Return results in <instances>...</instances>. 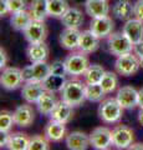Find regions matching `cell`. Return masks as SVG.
<instances>
[{"mask_svg":"<svg viewBox=\"0 0 143 150\" xmlns=\"http://www.w3.org/2000/svg\"><path fill=\"white\" fill-rule=\"evenodd\" d=\"M61 100L71 106L81 105L86 100V85L80 80H68L61 90Z\"/></svg>","mask_w":143,"mask_h":150,"instance_id":"6da1fadb","label":"cell"},{"mask_svg":"<svg viewBox=\"0 0 143 150\" xmlns=\"http://www.w3.org/2000/svg\"><path fill=\"white\" fill-rule=\"evenodd\" d=\"M123 108L119 105L117 99H106L102 100L98 106V116L106 124H113L121 120Z\"/></svg>","mask_w":143,"mask_h":150,"instance_id":"7a4b0ae2","label":"cell"},{"mask_svg":"<svg viewBox=\"0 0 143 150\" xmlns=\"http://www.w3.org/2000/svg\"><path fill=\"white\" fill-rule=\"evenodd\" d=\"M107 48L111 54L121 56L124 54L132 53L135 44L124 35V33H113L107 38Z\"/></svg>","mask_w":143,"mask_h":150,"instance_id":"3957f363","label":"cell"},{"mask_svg":"<svg viewBox=\"0 0 143 150\" xmlns=\"http://www.w3.org/2000/svg\"><path fill=\"white\" fill-rule=\"evenodd\" d=\"M65 65L68 75L78 76V75H84L87 68L90 67V60L86 56V53L84 51H78V53H71L65 58Z\"/></svg>","mask_w":143,"mask_h":150,"instance_id":"277c9868","label":"cell"},{"mask_svg":"<svg viewBox=\"0 0 143 150\" xmlns=\"http://www.w3.org/2000/svg\"><path fill=\"white\" fill-rule=\"evenodd\" d=\"M140 58L133 53L117 56V60L114 63V70H116L117 74L122 75V76H131V75L136 74L140 70Z\"/></svg>","mask_w":143,"mask_h":150,"instance_id":"5b68a950","label":"cell"},{"mask_svg":"<svg viewBox=\"0 0 143 150\" xmlns=\"http://www.w3.org/2000/svg\"><path fill=\"white\" fill-rule=\"evenodd\" d=\"M21 71H22V79H24L25 83L29 81L43 83L49 76V74L51 73V65H49L46 62H38V63H33L31 65H27Z\"/></svg>","mask_w":143,"mask_h":150,"instance_id":"8992f818","label":"cell"},{"mask_svg":"<svg viewBox=\"0 0 143 150\" xmlns=\"http://www.w3.org/2000/svg\"><path fill=\"white\" fill-rule=\"evenodd\" d=\"M90 143L95 149H108L111 145H113L112 130H110L106 126H98V128L93 129L90 134Z\"/></svg>","mask_w":143,"mask_h":150,"instance_id":"52a82bcc","label":"cell"},{"mask_svg":"<svg viewBox=\"0 0 143 150\" xmlns=\"http://www.w3.org/2000/svg\"><path fill=\"white\" fill-rule=\"evenodd\" d=\"M113 145L118 149H127L135 142V133L126 125H117L112 130Z\"/></svg>","mask_w":143,"mask_h":150,"instance_id":"ba28073f","label":"cell"},{"mask_svg":"<svg viewBox=\"0 0 143 150\" xmlns=\"http://www.w3.org/2000/svg\"><path fill=\"white\" fill-rule=\"evenodd\" d=\"M24 79H22V71L19 68H5L3 69L1 78H0V83L4 89L6 90H15V89L20 88Z\"/></svg>","mask_w":143,"mask_h":150,"instance_id":"9c48e42d","label":"cell"},{"mask_svg":"<svg viewBox=\"0 0 143 150\" xmlns=\"http://www.w3.org/2000/svg\"><path fill=\"white\" fill-rule=\"evenodd\" d=\"M113 20L108 15L100 16V18H92V21L90 24V30L97 35L100 39H105L108 38L113 31Z\"/></svg>","mask_w":143,"mask_h":150,"instance_id":"30bf717a","label":"cell"},{"mask_svg":"<svg viewBox=\"0 0 143 150\" xmlns=\"http://www.w3.org/2000/svg\"><path fill=\"white\" fill-rule=\"evenodd\" d=\"M24 36L29 44L45 41L46 36H47V28L44 21L33 20L30 25L24 30Z\"/></svg>","mask_w":143,"mask_h":150,"instance_id":"8fae6325","label":"cell"},{"mask_svg":"<svg viewBox=\"0 0 143 150\" xmlns=\"http://www.w3.org/2000/svg\"><path fill=\"white\" fill-rule=\"evenodd\" d=\"M116 99L123 109H133L138 106V90L132 86H122L118 89Z\"/></svg>","mask_w":143,"mask_h":150,"instance_id":"7c38bea8","label":"cell"},{"mask_svg":"<svg viewBox=\"0 0 143 150\" xmlns=\"http://www.w3.org/2000/svg\"><path fill=\"white\" fill-rule=\"evenodd\" d=\"M45 88L44 84L40 81H29L21 89V96L29 104H36L44 94Z\"/></svg>","mask_w":143,"mask_h":150,"instance_id":"4fadbf2b","label":"cell"},{"mask_svg":"<svg viewBox=\"0 0 143 150\" xmlns=\"http://www.w3.org/2000/svg\"><path fill=\"white\" fill-rule=\"evenodd\" d=\"M14 119H15V124L21 126V128H27L34 123L35 119V112L33 106L29 105V103L25 105H19L14 110Z\"/></svg>","mask_w":143,"mask_h":150,"instance_id":"5bb4252c","label":"cell"},{"mask_svg":"<svg viewBox=\"0 0 143 150\" xmlns=\"http://www.w3.org/2000/svg\"><path fill=\"white\" fill-rule=\"evenodd\" d=\"M81 31L73 28H65L59 36V41L62 48L67 50H76L78 49V43H80Z\"/></svg>","mask_w":143,"mask_h":150,"instance_id":"9a60e30c","label":"cell"},{"mask_svg":"<svg viewBox=\"0 0 143 150\" xmlns=\"http://www.w3.org/2000/svg\"><path fill=\"white\" fill-rule=\"evenodd\" d=\"M122 31L133 44L140 43L143 40V21L138 20L137 18L130 19L126 21Z\"/></svg>","mask_w":143,"mask_h":150,"instance_id":"2e32d148","label":"cell"},{"mask_svg":"<svg viewBox=\"0 0 143 150\" xmlns=\"http://www.w3.org/2000/svg\"><path fill=\"white\" fill-rule=\"evenodd\" d=\"M44 135L45 138L49 140V142L52 143H59L65 138L66 135V126L63 123H60V121L52 120L50 123L46 124L45 129H44Z\"/></svg>","mask_w":143,"mask_h":150,"instance_id":"e0dca14e","label":"cell"},{"mask_svg":"<svg viewBox=\"0 0 143 150\" xmlns=\"http://www.w3.org/2000/svg\"><path fill=\"white\" fill-rule=\"evenodd\" d=\"M66 146L70 150H86L91 145L90 135L82 131H72L65 139Z\"/></svg>","mask_w":143,"mask_h":150,"instance_id":"ac0fdd59","label":"cell"},{"mask_svg":"<svg viewBox=\"0 0 143 150\" xmlns=\"http://www.w3.org/2000/svg\"><path fill=\"white\" fill-rule=\"evenodd\" d=\"M100 48V38L95 35L91 30H85L80 35V43H78V49L86 54L95 53Z\"/></svg>","mask_w":143,"mask_h":150,"instance_id":"d6986e66","label":"cell"},{"mask_svg":"<svg viewBox=\"0 0 143 150\" xmlns=\"http://www.w3.org/2000/svg\"><path fill=\"white\" fill-rule=\"evenodd\" d=\"M27 58L31 63L38 62H46L49 55V46L45 44V41L40 43H31L26 49Z\"/></svg>","mask_w":143,"mask_h":150,"instance_id":"ffe728a7","label":"cell"},{"mask_svg":"<svg viewBox=\"0 0 143 150\" xmlns=\"http://www.w3.org/2000/svg\"><path fill=\"white\" fill-rule=\"evenodd\" d=\"M86 14L91 18L106 16L110 13V5L107 0H89L85 4Z\"/></svg>","mask_w":143,"mask_h":150,"instance_id":"44dd1931","label":"cell"},{"mask_svg":"<svg viewBox=\"0 0 143 150\" xmlns=\"http://www.w3.org/2000/svg\"><path fill=\"white\" fill-rule=\"evenodd\" d=\"M72 108L73 106H71L70 104H67V103L61 100V101L57 103V105L55 106V109L52 110V112L49 116L52 120H56V121H60V123L67 124L68 121L72 119V115H73V109Z\"/></svg>","mask_w":143,"mask_h":150,"instance_id":"7402d4cb","label":"cell"},{"mask_svg":"<svg viewBox=\"0 0 143 150\" xmlns=\"http://www.w3.org/2000/svg\"><path fill=\"white\" fill-rule=\"evenodd\" d=\"M61 23L65 28H73L78 29L84 24V15L82 11L77 8H68V10L61 18Z\"/></svg>","mask_w":143,"mask_h":150,"instance_id":"603a6c76","label":"cell"},{"mask_svg":"<svg viewBox=\"0 0 143 150\" xmlns=\"http://www.w3.org/2000/svg\"><path fill=\"white\" fill-rule=\"evenodd\" d=\"M57 99H56V95L55 93L52 91H49V90H45L44 94L41 95V98L39 99V101L36 103L38 105V109L41 114L44 115H50L52 112V110L55 109V106L57 105Z\"/></svg>","mask_w":143,"mask_h":150,"instance_id":"cb8c5ba5","label":"cell"},{"mask_svg":"<svg viewBox=\"0 0 143 150\" xmlns=\"http://www.w3.org/2000/svg\"><path fill=\"white\" fill-rule=\"evenodd\" d=\"M112 14L119 20L123 21L130 20L133 15V4L128 1V0H118V1L113 4Z\"/></svg>","mask_w":143,"mask_h":150,"instance_id":"d4e9b609","label":"cell"},{"mask_svg":"<svg viewBox=\"0 0 143 150\" xmlns=\"http://www.w3.org/2000/svg\"><path fill=\"white\" fill-rule=\"evenodd\" d=\"M33 21V16L29 10H21L17 13H14L10 20V24L14 30L16 31H24L27 26L30 25V23Z\"/></svg>","mask_w":143,"mask_h":150,"instance_id":"484cf974","label":"cell"},{"mask_svg":"<svg viewBox=\"0 0 143 150\" xmlns=\"http://www.w3.org/2000/svg\"><path fill=\"white\" fill-rule=\"evenodd\" d=\"M29 11L33 16V20L45 21V19L49 16L47 0H31L29 5Z\"/></svg>","mask_w":143,"mask_h":150,"instance_id":"4316f807","label":"cell"},{"mask_svg":"<svg viewBox=\"0 0 143 150\" xmlns=\"http://www.w3.org/2000/svg\"><path fill=\"white\" fill-rule=\"evenodd\" d=\"M30 139L26 137V134L22 133H15L9 134L6 148L10 150H27L29 149Z\"/></svg>","mask_w":143,"mask_h":150,"instance_id":"83f0119b","label":"cell"},{"mask_svg":"<svg viewBox=\"0 0 143 150\" xmlns=\"http://www.w3.org/2000/svg\"><path fill=\"white\" fill-rule=\"evenodd\" d=\"M45 90L52 91V93H59L61 91L66 84V79L62 75H56V74H49V76L43 81Z\"/></svg>","mask_w":143,"mask_h":150,"instance_id":"f1b7e54d","label":"cell"},{"mask_svg":"<svg viewBox=\"0 0 143 150\" xmlns=\"http://www.w3.org/2000/svg\"><path fill=\"white\" fill-rule=\"evenodd\" d=\"M105 69L98 64L90 65L84 74V79L86 84H98L105 75Z\"/></svg>","mask_w":143,"mask_h":150,"instance_id":"f546056e","label":"cell"},{"mask_svg":"<svg viewBox=\"0 0 143 150\" xmlns=\"http://www.w3.org/2000/svg\"><path fill=\"white\" fill-rule=\"evenodd\" d=\"M68 3L67 0H47V10L49 15L54 18H60L68 10Z\"/></svg>","mask_w":143,"mask_h":150,"instance_id":"4dcf8cb0","label":"cell"},{"mask_svg":"<svg viewBox=\"0 0 143 150\" xmlns=\"http://www.w3.org/2000/svg\"><path fill=\"white\" fill-rule=\"evenodd\" d=\"M105 90L101 84H86V100L92 103L102 101L105 96Z\"/></svg>","mask_w":143,"mask_h":150,"instance_id":"1f68e13d","label":"cell"},{"mask_svg":"<svg viewBox=\"0 0 143 150\" xmlns=\"http://www.w3.org/2000/svg\"><path fill=\"white\" fill-rule=\"evenodd\" d=\"M101 86L103 88V90L106 94H110L114 91L117 89V85H118V79H117V75L112 73V71H106L103 78L101 79Z\"/></svg>","mask_w":143,"mask_h":150,"instance_id":"d6a6232c","label":"cell"},{"mask_svg":"<svg viewBox=\"0 0 143 150\" xmlns=\"http://www.w3.org/2000/svg\"><path fill=\"white\" fill-rule=\"evenodd\" d=\"M14 124H15V119L13 112L3 110L0 114V133H9Z\"/></svg>","mask_w":143,"mask_h":150,"instance_id":"836d02e7","label":"cell"},{"mask_svg":"<svg viewBox=\"0 0 143 150\" xmlns=\"http://www.w3.org/2000/svg\"><path fill=\"white\" fill-rule=\"evenodd\" d=\"M49 146V140L43 135H34L30 138L29 149L27 150H47Z\"/></svg>","mask_w":143,"mask_h":150,"instance_id":"e575fe53","label":"cell"},{"mask_svg":"<svg viewBox=\"0 0 143 150\" xmlns=\"http://www.w3.org/2000/svg\"><path fill=\"white\" fill-rule=\"evenodd\" d=\"M6 3L11 14L25 10V8L27 5V0H6Z\"/></svg>","mask_w":143,"mask_h":150,"instance_id":"d590c367","label":"cell"},{"mask_svg":"<svg viewBox=\"0 0 143 150\" xmlns=\"http://www.w3.org/2000/svg\"><path fill=\"white\" fill-rule=\"evenodd\" d=\"M51 74L62 75V76H65V75L67 74L65 62H61V60H56V62H54L51 64Z\"/></svg>","mask_w":143,"mask_h":150,"instance_id":"8d00e7d4","label":"cell"},{"mask_svg":"<svg viewBox=\"0 0 143 150\" xmlns=\"http://www.w3.org/2000/svg\"><path fill=\"white\" fill-rule=\"evenodd\" d=\"M133 15L138 20L143 21V0H137L133 4Z\"/></svg>","mask_w":143,"mask_h":150,"instance_id":"74e56055","label":"cell"},{"mask_svg":"<svg viewBox=\"0 0 143 150\" xmlns=\"http://www.w3.org/2000/svg\"><path fill=\"white\" fill-rule=\"evenodd\" d=\"M133 51L135 54L140 58V62H141V68H143V40L140 41V43L135 44V48H133Z\"/></svg>","mask_w":143,"mask_h":150,"instance_id":"f35d334b","label":"cell"},{"mask_svg":"<svg viewBox=\"0 0 143 150\" xmlns=\"http://www.w3.org/2000/svg\"><path fill=\"white\" fill-rule=\"evenodd\" d=\"M6 63H8L6 51L1 48V49H0V68H1V70L6 68Z\"/></svg>","mask_w":143,"mask_h":150,"instance_id":"ab89813d","label":"cell"},{"mask_svg":"<svg viewBox=\"0 0 143 150\" xmlns=\"http://www.w3.org/2000/svg\"><path fill=\"white\" fill-rule=\"evenodd\" d=\"M8 13H10V10H9L6 0H0V15L5 16Z\"/></svg>","mask_w":143,"mask_h":150,"instance_id":"60d3db41","label":"cell"},{"mask_svg":"<svg viewBox=\"0 0 143 150\" xmlns=\"http://www.w3.org/2000/svg\"><path fill=\"white\" fill-rule=\"evenodd\" d=\"M8 139H9V134L8 133H1V138H0V145H1V148L6 146Z\"/></svg>","mask_w":143,"mask_h":150,"instance_id":"b9f144b4","label":"cell"},{"mask_svg":"<svg viewBox=\"0 0 143 150\" xmlns=\"http://www.w3.org/2000/svg\"><path fill=\"white\" fill-rule=\"evenodd\" d=\"M138 106H140L141 109L143 108V88L138 90Z\"/></svg>","mask_w":143,"mask_h":150,"instance_id":"7bdbcfd3","label":"cell"},{"mask_svg":"<svg viewBox=\"0 0 143 150\" xmlns=\"http://www.w3.org/2000/svg\"><path fill=\"white\" fill-rule=\"evenodd\" d=\"M130 149H138V150H143V144H132Z\"/></svg>","mask_w":143,"mask_h":150,"instance_id":"ee69618b","label":"cell"},{"mask_svg":"<svg viewBox=\"0 0 143 150\" xmlns=\"http://www.w3.org/2000/svg\"><path fill=\"white\" fill-rule=\"evenodd\" d=\"M73 3L76 4V5H85V4L89 1V0H72Z\"/></svg>","mask_w":143,"mask_h":150,"instance_id":"f6af8a7d","label":"cell"},{"mask_svg":"<svg viewBox=\"0 0 143 150\" xmlns=\"http://www.w3.org/2000/svg\"><path fill=\"white\" fill-rule=\"evenodd\" d=\"M138 121L143 125V108L141 109V111H140V114H138Z\"/></svg>","mask_w":143,"mask_h":150,"instance_id":"bcb514c9","label":"cell"}]
</instances>
